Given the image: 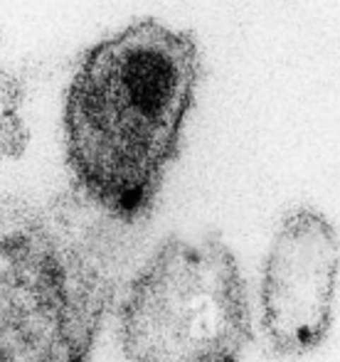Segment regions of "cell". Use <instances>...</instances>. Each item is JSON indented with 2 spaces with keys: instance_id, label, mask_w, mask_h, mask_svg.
I'll use <instances>...</instances> for the list:
<instances>
[{
  "instance_id": "obj_1",
  "label": "cell",
  "mask_w": 340,
  "mask_h": 362,
  "mask_svg": "<svg viewBox=\"0 0 340 362\" xmlns=\"http://www.w3.org/2000/svg\"><path fill=\"white\" fill-rule=\"evenodd\" d=\"M200 79L197 37L158 20H136L86 49L64 99V144L91 197L129 219L153 205Z\"/></svg>"
},
{
  "instance_id": "obj_2",
  "label": "cell",
  "mask_w": 340,
  "mask_h": 362,
  "mask_svg": "<svg viewBox=\"0 0 340 362\" xmlns=\"http://www.w3.org/2000/svg\"><path fill=\"white\" fill-rule=\"evenodd\" d=\"M252 340L245 276L217 234L168 239L121 313L126 362H242Z\"/></svg>"
},
{
  "instance_id": "obj_3",
  "label": "cell",
  "mask_w": 340,
  "mask_h": 362,
  "mask_svg": "<svg viewBox=\"0 0 340 362\" xmlns=\"http://www.w3.org/2000/svg\"><path fill=\"white\" fill-rule=\"evenodd\" d=\"M340 279L336 224L313 207H298L279 222L264 257L259 308L269 348L303 358L331 335Z\"/></svg>"
}]
</instances>
